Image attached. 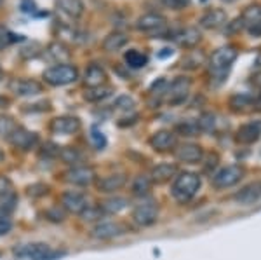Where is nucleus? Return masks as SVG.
I'll use <instances>...</instances> for the list:
<instances>
[{
	"instance_id": "9",
	"label": "nucleus",
	"mask_w": 261,
	"mask_h": 260,
	"mask_svg": "<svg viewBox=\"0 0 261 260\" xmlns=\"http://www.w3.org/2000/svg\"><path fill=\"white\" fill-rule=\"evenodd\" d=\"M59 206L65 211H68V213L80 215L82 211L89 206V203H87V198L84 194H80V192L77 191H68L61 196V204H59Z\"/></svg>"
},
{
	"instance_id": "1",
	"label": "nucleus",
	"mask_w": 261,
	"mask_h": 260,
	"mask_svg": "<svg viewBox=\"0 0 261 260\" xmlns=\"http://www.w3.org/2000/svg\"><path fill=\"white\" fill-rule=\"evenodd\" d=\"M200 189V176L195 173H180V175L174 178L172 187H171V194L172 198L180 203H187L193 198V196L199 192Z\"/></svg>"
},
{
	"instance_id": "20",
	"label": "nucleus",
	"mask_w": 261,
	"mask_h": 260,
	"mask_svg": "<svg viewBox=\"0 0 261 260\" xmlns=\"http://www.w3.org/2000/svg\"><path fill=\"white\" fill-rule=\"evenodd\" d=\"M16 204V194L13 191V183L6 178L0 176V210L11 211Z\"/></svg>"
},
{
	"instance_id": "37",
	"label": "nucleus",
	"mask_w": 261,
	"mask_h": 260,
	"mask_svg": "<svg viewBox=\"0 0 261 260\" xmlns=\"http://www.w3.org/2000/svg\"><path fill=\"white\" fill-rule=\"evenodd\" d=\"M14 41H16V35L11 33V31L7 30L6 26L0 25V49H4V47L13 44Z\"/></svg>"
},
{
	"instance_id": "21",
	"label": "nucleus",
	"mask_w": 261,
	"mask_h": 260,
	"mask_svg": "<svg viewBox=\"0 0 261 260\" xmlns=\"http://www.w3.org/2000/svg\"><path fill=\"white\" fill-rule=\"evenodd\" d=\"M176 171H178L176 164H171V163L157 164V166L152 169L150 180H152V182H155V183H165V182H169L171 178H174Z\"/></svg>"
},
{
	"instance_id": "43",
	"label": "nucleus",
	"mask_w": 261,
	"mask_h": 260,
	"mask_svg": "<svg viewBox=\"0 0 261 260\" xmlns=\"http://www.w3.org/2000/svg\"><path fill=\"white\" fill-rule=\"evenodd\" d=\"M249 33H251L252 37H261V21L258 23V25L251 26V28H249Z\"/></svg>"
},
{
	"instance_id": "14",
	"label": "nucleus",
	"mask_w": 261,
	"mask_h": 260,
	"mask_svg": "<svg viewBox=\"0 0 261 260\" xmlns=\"http://www.w3.org/2000/svg\"><path fill=\"white\" fill-rule=\"evenodd\" d=\"M261 136V121H251L247 124H242L237 129V141L244 145L254 143Z\"/></svg>"
},
{
	"instance_id": "11",
	"label": "nucleus",
	"mask_w": 261,
	"mask_h": 260,
	"mask_svg": "<svg viewBox=\"0 0 261 260\" xmlns=\"http://www.w3.org/2000/svg\"><path fill=\"white\" fill-rule=\"evenodd\" d=\"M9 141L14 145L16 148H21V151H30L31 147H35L38 141V136L35 133L28 131L25 128H16L13 133L9 135Z\"/></svg>"
},
{
	"instance_id": "17",
	"label": "nucleus",
	"mask_w": 261,
	"mask_h": 260,
	"mask_svg": "<svg viewBox=\"0 0 261 260\" xmlns=\"http://www.w3.org/2000/svg\"><path fill=\"white\" fill-rule=\"evenodd\" d=\"M127 182L125 175L122 173H113V175H106L98 182V191L103 192V194H112V192L120 191L122 187Z\"/></svg>"
},
{
	"instance_id": "13",
	"label": "nucleus",
	"mask_w": 261,
	"mask_h": 260,
	"mask_svg": "<svg viewBox=\"0 0 261 260\" xmlns=\"http://www.w3.org/2000/svg\"><path fill=\"white\" fill-rule=\"evenodd\" d=\"M51 129L56 135H73L80 129V121L73 116H61L51 123Z\"/></svg>"
},
{
	"instance_id": "10",
	"label": "nucleus",
	"mask_w": 261,
	"mask_h": 260,
	"mask_svg": "<svg viewBox=\"0 0 261 260\" xmlns=\"http://www.w3.org/2000/svg\"><path fill=\"white\" fill-rule=\"evenodd\" d=\"M190 82L188 77H178L171 82V86L167 88V101L171 105H178V103H183L187 100L188 93H190Z\"/></svg>"
},
{
	"instance_id": "15",
	"label": "nucleus",
	"mask_w": 261,
	"mask_h": 260,
	"mask_svg": "<svg viewBox=\"0 0 261 260\" xmlns=\"http://www.w3.org/2000/svg\"><path fill=\"white\" fill-rule=\"evenodd\" d=\"M150 145H152V148H155L159 152L171 151V148L176 147V135L172 131H169V129H160V131L152 135Z\"/></svg>"
},
{
	"instance_id": "44",
	"label": "nucleus",
	"mask_w": 261,
	"mask_h": 260,
	"mask_svg": "<svg viewBox=\"0 0 261 260\" xmlns=\"http://www.w3.org/2000/svg\"><path fill=\"white\" fill-rule=\"evenodd\" d=\"M4 159H6V156H4V152L0 151V161H4Z\"/></svg>"
},
{
	"instance_id": "42",
	"label": "nucleus",
	"mask_w": 261,
	"mask_h": 260,
	"mask_svg": "<svg viewBox=\"0 0 261 260\" xmlns=\"http://www.w3.org/2000/svg\"><path fill=\"white\" fill-rule=\"evenodd\" d=\"M164 2H165V6H169L171 9H180V7H183V6H188L190 0H164Z\"/></svg>"
},
{
	"instance_id": "24",
	"label": "nucleus",
	"mask_w": 261,
	"mask_h": 260,
	"mask_svg": "<svg viewBox=\"0 0 261 260\" xmlns=\"http://www.w3.org/2000/svg\"><path fill=\"white\" fill-rule=\"evenodd\" d=\"M200 39H202V35H200L199 28H195V26H190V28H185L183 31H180V33H178L176 42L181 47H195L200 42Z\"/></svg>"
},
{
	"instance_id": "30",
	"label": "nucleus",
	"mask_w": 261,
	"mask_h": 260,
	"mask_svg": "<svg viewBox=\"0 0 261 260\" xmlns=\"http://www.w3.org/2000/svg\"><path fill=\"white\" fill-rule=\"evenodd\" d=\"M146 56L143 53H140V51L136 49H130L125 53V63L130 66V68H143L146 65Z\"/></svg>"
},
{
	"instance_id": "34",
	"label": "nucleus",
	"mask_w": 261,
	"mask_h": 260,
	"mask_svg": "<svg viewBox=\"0 0 261 260\" xmlns=\"http://www.w3.org/2000/svg\"><path fill=\"white\" fill-rule=\"evenodd\" d=\"M18 128L14 123V119L11 116H0V136H6L9 138L11 133Z\"/></svg>"
},
{
	"instance_id": "41",
	"label": "nucleus",
	"mask_w": 261,
	"mask_h": 260,
	"mask_svg": "<svg viewBox=\"0 0 261 260\" xmlns=\"http://www.w3.org/2000/svg\"><path fill=\"white\" fill-rule=\"evenodd\" d=\"M115 107L120 108V110H133L134 108V101L130 100L129 96H120L115 101Z\"/></svg>"
},
{
	"instance_id": "16",
	"label": "nucleus",
	"mask_w": 261,
	"mask_h": 260,
	"mask_svg": "<svg viewBox=\"0 0 261 260\" xmlns=\"http://www.w3.org/2000/svg\"><path fill=\"white\" fill-rule=\"evenodd\" d=\"M136 26H138V30L152 33V31H157V30L164 28V26H165V18L162 14H157V13H148V14H143V16L138 18Z\"/></svg>"
},
{
	"instance_id": "23",
	"label": "nucleus",
	"mask_w": 261,
	"mask_h": 260,
	"mask_svg": "<svg viewBox=\"0 0 261 260\" xmlns=\"http://www.w3.org/2000/svg\"><path fill=\"white\" fill-rule=\"evenodd\" d=\"M106 79H108V76H106V72L100 65H91L89 68L85 70L84 82L89 88H98V86H105Z\"/></svg>"
},
{
	"instance_id": "29",
	"label": "nucleus",
	"mask_w": 261,
	"mask_h": 260,
	"mask_svg": "<svg viewBox=\"0 0 261 260\" xmlns=\"http://www.w3.org/2000/svg\"><path fill=\"white\" fill-rule=\"evenodd\" d=\"M152 180H150V176L146 175H140L134 178L133 182V194L134 196H140V198H143L150 192V189H152Z\"/></svg>"
},
{
	"instance_id": "26",
	"label": "nucleus",
	"mask_w": 261,
	"mask_h": 260,
	"mask_svg": "<svg viewBox=\"0 0 261 260\" xmlns=\"http://www.w3.org/2000/svg\"><path fill=\"white\" fill-rule=\"evenodd\" d=\"M129 204V201L125 198H118V196H113V198H108L106 201L101 203V210L103 213H108V215H115V213H120L122 210H125Z\"/></svg>"
},
{
	"instance_id": "31",
	"label": "nucleus",
	"mask_w": 261,
	"mask_h": 260,
	"mask_svg": "<svg viewBox=\"0 0 261 260\" xmlns=\"http://www.w3.org/2000/svg\"><path fill=\"white\" fill-rule=\"evenodd\" d=\"M112 88L108 86H98V88H89V91H85V100L87 101H101L106 96H110Z\"/></svg>"
},
{
	"instance_id": "7",
	"label": "nucleus",
	"mask_w": 261,
	"mask_h": 260,
	"mask_svg": "<svg viewBox=\"0 0 261 260\" xmlns=\"http://www.w3.org/2000/svg\"><path fill=\"white\" fill-rule=\"evenodd\" d=\"M65 180L77 187H87L93 182H96V171L91 166H73L65 173Z\"/></svg>"
},
{
	"instance_id": "3",
	"label": "nucleus",
	"mask_w": 261,
	"mask_h": 260,
	"mask_svg": "<svg viewBox=\"0 0 261 260\" xmlns=\"http://www.w3.org/2000/svg\"><path fill=\"white\" fill-rule=\"evenodd\" d=\"M237 60V49L233 46H223L212 53L209 60V68L216 77H225L230 70L232 63Z\"/></svg>"
},
{
	"instance_id": "40",
	"label": "nucleus",
	"mask_w": 261,
	"mask_h": 260,
	"mask_svg": "<svg viewBox=\"0 0 261 260\" xmlns=\"http://www.w3.org/2000/svg\"><path fill=\"white\" fill-rule=\"evenodd\" d=\"M91 140H93V143L96 145V148H103L106 145V140H105V136H103V133L98 131L96 128L91 131Z\"/></svg>"
},
{
	"instance_id": "27",
	"label": "nucleus",
	"mask_w": 261,
	"mask_h": 260,
	"mask_svg": "<svg viewBox=\"0 0 261 260\" xmlns=\"http://www.w3.org/2000/svg\"><path fill=\"white\" fill-rule=\"evenodd\" d=\"M58 7L61 13L68 14L70 18H80L84 14V4H82V0H58Z\"/></svg>"
},
{
	"instance_id": "33",
	"label": "nucleus",
	"mask_w": 261,
	"mask_h": 260,
	"mask_svg": "<svg viewBox=\"0 0 261 260\" xmlns=\"http://www.w3.org/2000/svg\"><path fill=\"white\" fill-rule=\"evenodd\" d=\"M59 157H61L65 163H70V164H73V163H78V161L82 159V154L77 151V148H73V147H63V148H59V154H58Z\"/></svg>"
},
{
	"instance_id": "18",
	"label": "nucleus",
	"mask_w": 261,
	"mask_h": 260,
	"mask_svg": "<svg viewBox=\"0 0 261 260\" xmlns=\"http://www.w3.org/2000/svg\"><path fill=\"white\" fill-rule=\"evenodd\" d=\"M233 199L240 204H252V203H256V201H259L261 199V182H252V183L246 185V187H242L235 196H233Z\"/></svg>"
},
{
	"instance_id": "35",
	"label": "nucleus",
	"mask_w": 261,
	"mask_h": 260,
	"mask_svg": "<svg viewBox=\"0 0 261 260\" xmlns=\"http://www.w3.org/2000/svg\"><path fill=\"white\" fill-rule=\"evenodd\" d=\"M103 215L105 213H103L101 208H93V206H87L85 210L80 213V216L85 220V222H100Z\"/></svg>"
},
{
	"instance_id": "19",
	"label": "nucleus",
	"mask_w": 261,
	"mask_h": 260,
	"mask_svg": "<svg viewBox=\"0 0 261 260\" xmlns=\"http://www.w3.org/2000/svg\"><path fill=\"white\" fill-rule=\"evenodd\" d=\"M227 19H228V16L223 9H211L200 18L199 23L202 28L216 30V28H220V26L227 25Z\"/></svg>"
},
{
	"instance_id": "28",
	"label": "nucleus",
	"mask_w": 261,
	"mask_h": 260,
	"mask_svg": "<svg viewBox=\"0 0 261 260\" xmlns=\"http://www.w3.org/2000/svg\"><path fill=\"white\" fill-rule=\"evenodd\" d=\"M242 25L246 26V28L249 30L251 26L258 25V23L261 21V7L258 6V4H254V6H249L246 11H244L242 14Z\"/></svg>"
},
{
	"instance_id": "25",
	"label": "nucleus",
	"mask_w": 261,
	"mask_h": 260,
	"mask_svg": "<svg viewBox=\"0 0 261 260\" xmlns=\"http://www.w3.org/2000/svg\"><path fill=\"white\" fill-rule=\"evenodd\" d=\"M127 41H129L127 35L120 33V31H113V33H110L103 41V49L108 51V53H115V51H120L122 47L127 44Z\"/></svg>"
},
{
	"instance_id": "2",
	"label": "nucleus",
	"mask_w": 261,
	"mask_h": 260,
	"mask_svg": "<svg viewBox=\"0 0 261 260\" xmlns=\"http://www.w3.org/2000/svg\"><path fill=\"white\" fill-rule=\"evenodd\" d=\"M14 255L25 260H56L61 257V251L54 250L46 243H30L14 248Z\"/></svg>"
},
{
	"instance_id": "36",
	"label": "nucleus",
	"mask_w": 261,
	"mask_h": 260,
	"mask_svg": "<svg viewBox=\"0 0 261 260\" xmlns=\"http://www.w3.org/2000/svg\"><path fill=\"white\" fill-rule=\"evenodd\" d=\"M11 229H13V220L9 218V215L6 211L0 210V236L9 234Z\"/></svg>"
},
{
	"instance_id": "4",
	"label": "nucleus",
	"mask_w": 261,
	"mask_h": 260,
	"mask_svg": "<svg viewBox=\"0 0 261 260\" xmlns=\"http://www.w3.org/2000/svg\"><path fill=\"white\" fill-rule=\"evenodd\" d=\"M78 79V72L77 68L72 65H56V66H51L44 72V81L51 86H66V84H72Z\"/></svg>"
},
{
	"instance_id": "32",
	"label": "nucleus",
	"mask_w": 261,
	"mask_h": 260,
	"mask_svg": "<svg viewBox=\"0 0 261 260\" xmlns=\"http://www.w3.org/2000/svg\"><path fill=\"white\" fill-rule=\"evenodd\" d=\"M47 53L51 54L53 60L59 61V65H61V61H68L70 60V51L66 49L63 44H58V42H56V44H53V46H49Z\"/></svg>"
},
{
	"instance_id": "12",
	"label": "nucleus",
	"mask_w": 261,
	"mask_h": 260,
	"mask_svg": "<svg viewBox=\"0 0 261 260\" xmlns=\"http://www.w3.org/2000/svg\"><path fill=\"white\" fill-rule=\"evenodd\" d=\"M174 156H176L178 161L181 163H188V164H195L199 161H202V147L197 143H183L174 151Z\"/></svg>"
},
{
	"instance_id": "5",
	"label": "nucleus",
	"mask_w": 261,
	"mask_h": 260,
	"mask_svg": "<svg viewBox=\"0 0 261 260\" xmlns=\"http://www.w3.org/2000/svg\"><path fill=\"white\" fill-rule=\"evenodd\" d=\"M159 218V206L155 201H143L133 211V222L140 227H150Z\"/></svg>"
},
{
	"instance_id": "39",
	"label": "nucleus",
	"mask_w": 261,
	"mask_h": 260,
	"mask_svg": "<svg viewBox=\"0 0 261 260\" xmlns=\"http://www.w3.org/2000/svg\"><path fill=\"white\" fill-rule=\"evenodd\" d=\"M199 124L205 131H211V129L214 128V116H212V114H204V116L200 117Z\"/></svg>"
},
{
	"instance_id": "38",
	"label": "nucleus",
	"mask_w": 261,
	"mask_h": 260,
	"mask_svg": "<svg viewBox=\"0 0 261 260\" xmlns=\"http://www.w3.org/2000/svg\"><path fill=\"white\" fill-rule=\"evenodd\" d=\"M46 216L51 220V222H63L65 220V210L61 206H56V208H51V210L46 211Z\"/></svg>"
},
{
	"instance_id": "8",
	"label": "nucleus",
	"mask_w": 261,
	"mask_h": 260,
	"mask_svg": "<svg viewBox=\"0 0 261 260\" xmlns=\"http://www.w3.org/2000/svg\"><path fill=\"white\" fill-rule=\"evenodd\" d=\"M125 232L124 226L118 222H112V220H100L96 222V226L91 231V236L94 239H100V241H106V239H113L118 238Z\"/></svg>"
},
{
	"instance_id": "6",
	"label": "nucleus",
	"mask_w": 261,
	"mask_h": 260,
	"mask_svg": "<svg viewBox=\"0 0 261 260\" xmlns=\"http://www.w3.org/2000/svg\"><path fill=\"white\" fill-rule=\"evenodd\" d=\"M242 176H244V169L239 164H230V166L221 168L220 171H216L212 175V185L218 189H228L233 187L235 183H239Z\"/></svg>"
},
{
	"instance_id": "22",
	"label": "nucleus",
	"mask_w": 261,
	"mask_h": 260,
	"mask_svg": "<svg viewBox=\"0 0 261 260\" xmlns=\"http://www.w3.org/2000/svg\"><path fill=\"white\" fill-rule=\"evenodd\" d=\"M13 91L18 96H35V94L42 93V86L31 79H21V81L13 82Z\"/></svg>"
}]
</instances>
